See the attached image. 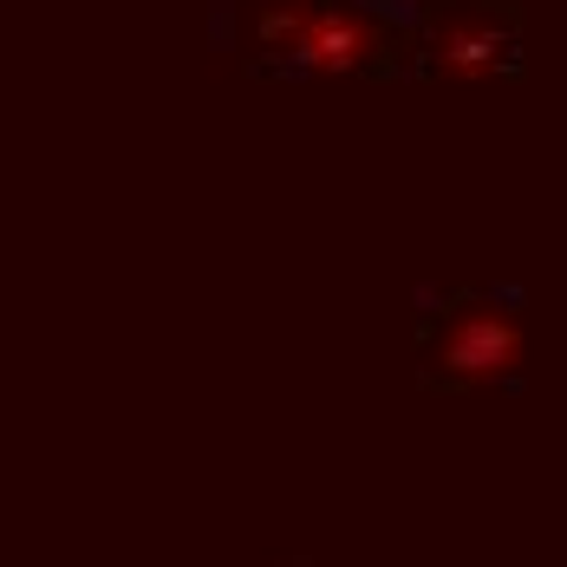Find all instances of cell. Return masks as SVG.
I'll list each match as a JSON object with an SVG mask.
<instances>
[{
    "label": "cell",
    "instance_id": "obj_1",
    "mask_svg": "<svg viewBox=\"0 0 567 567\" xmlns=\"http://www.w3.org/2000/svg\"><path fill=\"white\" fill-rule=\"evenodd\" d=\"M522 352H528L522 320H515L503 300H463L451 313V327L431 340V365H437V379L476 392V385L509 379L515 365H522Z\"/></svg>",
    "mask_w": 567,
    "mask_h": 567
},
{
    "label": "cell",
    "instance_id": "obj_2",
    "mask_svg": "<svg viewBox=\"0 0 567 567\" xmlns=\"http://www.w3.org/2000/svg\"><path fill=\"white\" fill-rule=\"evenodd\" d=\"M379 47H385V27L372 13H359V7H320L313 27H307V40L293 47V65L340 79V72H359Z\"/></svg>",
    "mask_w": 567,
    "mask_h": 567
},
{
    "label": "cell",
    "instance_id": "obj_3",
    "mask_svg": "<svg viewBox=\"0 0 567 567\" xmlns=\"http://www.w3.org/2000/svg\"><path fill=\"white\" fill-rule=\"evenodd\" d=\"M503 59H509V40H503L489 20H451V27L437 33V65H444L451 79H463V85L496 79Z\"/></svg>",
    "mask_w": 567,
    "mask_h": 567
},
{
    "label": "cell",
    "instance_id": "obj_4",
    "mask_svg": "<svg viewBox=\"0 0 567 567\" xmlns=\"http://www.w3.org/2000/svg\"><path fill=\"white\" fill-rule=\"evenodd\" d=\"M313 0H261V20H255V40L268 47V53H287L293 59V47L307 40V27H313Z\"/></svg>",
    "mask_w": 567,
    "mask_h": 567
}]
</instances>
